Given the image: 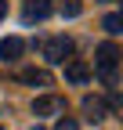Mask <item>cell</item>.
<instances>
[{"label": "cell", "instance_id": "6da1fadb", "mask_svg": "<svg viewBox=\"0 0 123 130\" xmlns=\"http://www.w3.org/2000/svg\"><path fill=\"white\" fill-rule=\"evenodd\" d=\"M116 65H119V47L116 43H101L98 47V72L105 79H116Z\"/></svg>", "mask_w": 123, "mask_h": 130}, {"label": "cell", "instance_id": "7a4b0ae2", "mask_svg": "<svg viewBox=\"0 0 123 130\" xmlns=\"http://www.w3.org/2000/svg\"><path fill=\"white\" fill-rule=\"evenodd\" d=\"M69 54H72V40L69 36H51L47 43H43V58H47L51 65H62Z\"/></svg>", "mask_w": 123, "mask_h": 130}, {"label": "cell", "instance_id": "3957f363", "mask_svg": "<svg viewBox=\"0 0 123 130\" xmlns=\"http://www.w3.org/2000/svg\"><path fill=\"white\" fill-rule=\"evenodd\" d=\"M62 112H65V101L54 94H43L33 101V116H62Z\"/></svg>", "mask_w": 123, "mask_h": 130}, {"label": "cell", "instance_id": "277c9868", "mask_svg": "<svg viewBox=\"0 0 123 130\" xmlns=\"http://www.w3.org/2000/svg\"><path fill=\"white\" fill-rule=\"evenodd\" d=\"M62 65H65V79H69V83L83 87L87 79H90V65H87V61H80V58H69V61H62Z\"/></svg>", "mask_w": 123, "mask_h": 130}, {"label": "cell", "instance_id": "5b68a950", "mask_svg": "<svg viewBox=\"0 0 123 130\" xmlns=\"http://www.w3.org/2000/svg\"><path fill=\"white\" fill-rule=\"evenodd\" d=\"M22 51H25V43L18 36H4V40H0V61H18Z\"/></svg>", "mask_w": 123, "mask_h": 130}, {"label": "cell", "instance_id": "8992f818", "mask_svg": "<svg viewBox=\"0 0 123 130\" xmlns=\"http://www.w3.org/2000/svg\"><path fill=\"white\" fill-rule=\"evenodd\" d=\"M47 14H51V0H29L25 11H22V18L25 22H43Z\"/></svg>", "mask_w": 123, "mask_h": 130}, {"label": "cell", "instance_id": "52a82bcc", "mask_svg": "<svg viewBox=\"0 0 123 130\" xmlns=\"http://www.w3.org/2000/svg\"><path fill=\"white\" fill-rule=\"evenodd\" d=\"M105 112H109V108H105L101 98H83V119H87V123H101Z\"/></svg>", "mask_w": 123, "mask_h": 130}, {"label": "cell", "instance_id": "ba28073f", "mask_svg": "<svg viewBox=\"0 0 123 130\" xmlns=\"http://www.w3.org/2000/svg\"><path fill=\"white\" fill-rule=\"evenodd\" d=\"M22 83H29V87H47L51 76L43 72V69H22Z\"/></svg>", "mask_w": 123, "mask_h": 130}, {"label": "cell", "instance_id": "9c48e42d", "mask_svg": "<svg viewBox=\"0 0 123 130\" xmlns=\"http://www.w3.org/2000/svg\"><path fill=\"white\" fill-rule=\"evenodd\" d=\"M105 32H109V36H119V32H123V14L119 11L105 14Z\"/></svg>", "mask_w": 123, "mask_h": 130}, {"label": "cell", "instance_id": "30bf717a", "mask_svg": "<svg viewBox=\"0 0 123 130\" xmlns=\"http://www.w3.org/2000/svg\"><path fill=\"white\" fill-rule=\"evenodd\" d=\"M80 11H83V4H80V0H62V14H65V18H76Z\"/></svg>", "mask_w": 123, "mask_h": 130}, {"label": "cell", "instance_id": "8fae6325", "mask_svg": "<svg viewBox=\"0 0 123 130\" xmlns=\"http://www.w3.org/2000/svg\"><path fill=\"white\" fill-rule=\"evenodd\" d=\"M58 130H76V119H58Z\"/></svg>", "mask_w": 123, "mask_h": 130}, {"label": "cell", "instance_id": "7c38bea8", "mask_svg": "<svg viewBox=\"0 0 123 130\" xmlns=\"http://www.w3.org/2000/svg\"><path fill=\"white\" fill-rule=\"evenodd\" d=\"M4 14H7V0H0V18H4Z\"/></svg>", "mask_w": 123, "mask_h": 130}]
</instances>
